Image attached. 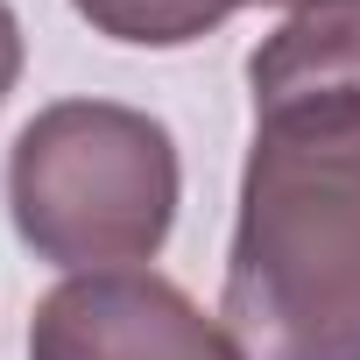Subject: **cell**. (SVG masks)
<instances>
[{"label": "cell", "instance_id": "2", "mask_svg": "<svg viewBox=\"0 0 360 360\" xmlns=\"http://www.w3.org/2000/svg\"><path fill=\"white\" fill-rule=\"evenodd\" d=\"M22 240L57 269H134L176 219V141L162 120L113 99L43 106L8 155Z\"/></svg>", "mask_w": 360, "mask_h": 360}, {"label": "cell", "instance_id": "3", "mask_svg": "<svg viewBox=\"0 0 360 360\" xmlns=\"http://www.w3.org/2000/svg\"><path fill=\"white\" fill-rule=\"evenodd\" d=\"M29 360H240V346L155 269H85L36 304Z\"/></svg>", "mask_w": 360, "mask_h": 360}, {"label": "cell", "instance_id": "5", "mask_svg": "<svg viewBox=\"0 0 360 360\" xmlns=\"http://www.w3.org/2000/svg\"><path fill=\"white\" fill-rule=\"evenodd\" d=\"M71 8L113 36V43H148V50H176V43H198L205 29L226 22L219 0H71Z\"/></svg>", "mask_w": 360, "mask_h": 360}, {"label": "cell", "instance_id": "6", "mask_svg": "<svg viewBox=\"0 0 360 360\" xmlns=\"http://www.w3.org/2000/svg\"><path fill=\"white\" fill-rule=\"evenodd\" d=\"M15 78H22V29L8 15V0H0V99L15 92Z\"/></svg>", "mask_w": 360, "mask_h": 360}, {"label": "cell", "instance_id": "4", "mask_svg": "<svg viewBox=\"0 0 360 360\" xmlns=\"http://www.w3.org/2000/svg\"><path fill=\"white\" fill-rule=\"evenodd\" d=\"M255 120H360V0H304L248 64Z\"/></svg>", "mask_w": 360, "mask_h": 360}, {"label": "cell", "instance_id": "1", "mask_svg": "<svg viewBox=\"0 0 360 360\" xmlns=\"http://www.w3.org/2000/svg\"><path fill=\"white\" fill-rule=\"evenodd\" d=\"M240 360H360V120H269L219 304Z\"/></svg>", "mask_w": 360, "mask_h": 360}, {"label": "cell", "instance_id": "7", "mask_svg": "<svg viewBox=\"0 0 360 360\" xmlns=\"http://www.w3.org/2000/svg\"><path fill=\"white\" fill-rule=\"evenodd\" d=\"M219 8L233 15V8H255V0H219ZM269 8H304V0H269Z\"/></svg>", "mask_w": 360, "mask_h": 360}]
</instances>
